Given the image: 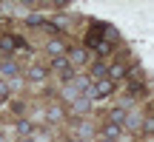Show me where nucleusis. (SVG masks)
I'll use <instances>...</instances> for the list:
<instances>
[{
    "instance_id": "f257e3e1",
    "label": "nucleus",
    "mask_w": 154,
    "mask_h": 142,
    "mask_svg": "<svg viewBox=\"0 0 154 142\" xmlns=\"http://www.w3.org/2000/svg\"><path fill=\"white\" fill-rule=\"evenodd\" d=\"M111 91H114V82H111V80H97L91 88H88L86 97H88V99H91V97H109Z\"/></svg>"
},
{
    "instance_id": "f03ea898",
    "label": "nucleus",
    "mask_w": 154,
    "mask_h": 142,
    "mask_svg": "<svg viewBox=\"0 0 154 142\" xmlns=\"http://www.w3.org/2000/svg\"><path fill=\"white\" fill-rule=\"evenodd\" d=\"M51 68H54V71H60V74L66 77L69 82L74 80V74H72V63H69V57H54V60H51Z\"/></svg>"
},
{
    "instance_id": "7ed1b4c3",
    "label": "nucleus",
    "mask_w": 154,
    "mask_h": 142,
    "mask_svg": "<svg viewBox=\"0 0 154 142\" xmlns=\"http://www.w3.org/2000/svg\"><path fill=\"white\" fill-rule=\"evenodd\" d=\"M0 49L11 54L14 49H26V43H23V40H17V37H11V34H3V37H0Z\"/></svg>"
},
{
    "instance_id": "20e7f679",
    "label": "nucleus",
    "mask_w": 154,
    "mask_h": 142,
    "mask_svg": "<svg viewBox=\"0 0 154 142\" xmlns=\"http://www.w3.org/2000/svg\"><path fill=\"white\" fill-rule=\"evenodd\" d=\"M88 57H86V49H69V63L72 66H83Z\"/></svg>"
},
{
    "instance_id": "39448f33",
    "label": "nucleus",
    "mask_w": 154,
    "mask_h": 142,
    "mask_svg": "<svg viewBox=\"0 0 154 142\" xmlns=\"http://www.w3.org/2000/svg\"><path fill=\"white\" fill-rule=\"evenodd\" d=\"M49 54L51 57H63V54H69V49H66V43H60V40H49Z\"/></svg>"
},
{
    "instance_id": "423d86ee",
    "label": "nucleus",
    "mask_w": 154,
    "mask_h": 142,
    "mask_svg": "<svg viewBox=\"0 0 154 142\" xmlns=\"http://www.w3.org/2000/svg\"><path fill=\"white\" fill-rule=\"evenodd\" d=\"M120 131H123L120 125H114V122H106V125H103V139H114V142H117Z\"/></svg>"
},
{
    "instance_id": "0eeeda50",
    "label": "nucleus",
    "mask_w": 154,
    "mask_h": 142,
    "mask_svg": "<svg viewBox=\"0 0 154 142\" xmlns=\"http://www.w3.org/2000/svg\"><path fill=\"white\" fill-rule=\"evenodd\" d=\"M17 134H20L23 139H26V137H34V125L29 120H20V122H17Z\"/></svg>"
},
{
    "instance_id": "6e6552de",
    "label": "nucleus",
    "mask_w": 154,
    "mask_h": 142,
    "mask_svg": "<svg viewBox=\"0 0 154 142\" xmlns=\"http://www.w3.org/2000/svg\"><path fill=\"white\" fill-rule=\"evenodd\" d=\"M72 108L77 111V114H86V111L91 108V102H88V97H77L74 102H72Z\"/></svg>"
},
{
    "instance_id": "1a4fd4ad",
    "label": "nucleus",
    "mask_w": 154,
    "mask_h": 142,
    "mask_svg": "<svg viewBox=\"0 0 154 142\" xmlns=\"http://www.w3.org/2000/svg\"><path fill=\"white\" fill-rule=\"evenodd\" d=\"M29 80H34V82L46 80V68L43 66H32V68H29Z\"/></svg>"
},
{
    "instance_id": "9d476101",
    "label": "nucleus",
    "mask_w": 154,
    "mask_h": 142,
    "mask_svg": "<svg viewBox=\"0 0 154 142\" xmlns=\"http://www.w3.org/2000/svg\"><path fill=\"white\" fill-rule=\"evenodd\" d=\"M109 77H111V82H114V80H120V77H126V68L117 63V66H111V68H109Z\"/></svg>"
},
{
    "instance_id": "9b49d317",
    "label": "nucleus",
    "mask_w": 154,
    "mask_h": 142,
    "mask_svg": "<svg viewBox=\"0 0 154 142\" xmlns=\"http://www.w3.org/2000/svg\"><path fill=\"white\" fill-rule=\"evenodd\" d=\"M109 122H114V125L126 122V111H123V108H114V111H111V120H109Z\"/></svg>"
},
{
    "instance_id": "f8f14e48",
    "label": "nucleus",
    "mask_w": 154,
    "mask_h": 142,
    "mask_svg": "<svg viewBox=\"0 0 154 142\" xmlns=\"http://www.w3.org/2000/svg\"><path fill=\"white\" fill-rule=\"evenodd\" d=\"M91 74H94V77H100V80H103V77L109 74V68H106V63H94V66H91Z\"/></svg>"
},
{
    "instance_id": "ddd939ff",
    "label": "nucleus",
    "mask_w": 154,
    "mask_h": 142,
    "mask_svg": "<svg viewBox=\"0 0 154 142\" xmlns=\"http://www.w3.org/2000/svg\"><path fill=\"white\" fill-rule=\"evenodd\" d=\"M0 71H3L6 77H9V74L14 77V74H17V66H14V63H11V60H6V63H0Z\"/></svg>"
},
{
    "instance_id": "4468645a",
    "label": "nucleus",
    "mask_w": 154,
    "mask_h": 142,
    "mask_svg": "<svg viewBox=\"0 0 154 142\" xmlns=\"http://www.w3.org/2000/svg\"><path fill=\"white\" fill-rule=\"evenodd\" d=\"M26 23H29V26H46L43 14H37V11H34V14H29V17H26Z\"/></svg>"
},
{
    "instance_id": "2eb2a0df",
    "label": "nucleus",
    "mask_w": 154,
    "mask_h": 142,
    "mask_svg": "<svg viewBox=\"0 0 154 142\" xmlns=\"http://www.w3.org/2000/svg\"><path fill=\"white\" fill-rule=\"evenodd\" d=\"M126 122H128V128H140L143 117H140V114H128V117H126Z\"/></svg>"
},
{
    "instance_id": "dca6fc26",
    "label": "nucleus",
    "mask_w": 154,
    "mask_h": 142,
    "mask_svg": "<svg viewBox=\"0 0 154 142\" xmlns=\"http://www.w3.org/2000/svg\"><path fill=\"white\" fill-rule=\"evenodd\" d=\"M94 51H97V54H111V43H109V40H103Z\"/></svg>"
},
{
    "instance_id": "f3484780",
    "label": "nucleus",
    "mask_w": 154,
    "mask_h": 142,
    "mask_svg": "<svg viewBox=\"0 0 154 142\" xmlns=\"http://www.w3.org/2000/svg\"><path fill=\"white\" fill-rule=\"evenodd\" d=\"M77 131H80V137H83V139H88V137H91V128H88L86 122H80V128H77Z\"/></svg>"
},
{
    "instance_id": "a211bd4d",
    "label": "nucleus",
    "mask_w": 154,
    "mask_h": 142,
    "mask_svg": "<svg viewBox=\"0 0 154 142\" xmlns=\"http://www.w3.org/2000/svg\"><path fill=\"white\" fill-rule=\"evenodd\" d=\"M60 117H63V111L57 108V105H51L49 108V120H60Z\"/></svg>"
},
{
    "instance_id": "6ab92c4d",
    "label": "nucleus",
    "mask_w": 154,
    "mask_h": 142,
    "mask_svg": "<svg viewBox=\"0 0 154 142\" xmlns=\"http://www.w3.org/2000/svg\"><path fill=\"white\" fill-rule=\"evenodd\" d=\"M6 97H9V85H6V82H0V105L6 102Z\"/></svg>"
},
{
    "instance_id": "aec40b11",
    "label": "nucleus",
    "mask_w": 154,
    "mask_h": 142,
    "mask_svg": "<svg viewBox=\"0 0 154 142\" xmlns=\"http://www.w3.org/2000/svg\"><path fill=\"white\" fill-rule=\"evenodd\" d=\"M143 128H146V134H154V117H151V120H146Z\"/></svg>"
},
{
    "instance_id": "412c9836",
    "label": "nucleus",
    "mask_w": 154,
    "mask_h": 142,
    "mask_svg": "<svg viewBox=\"0 0 154 142\" xmlns=\"http://www.w3.org/2000/svg\"><path fill=\"white\" fill-rule=\"evenodd\" d=\"M20 142H37V139H34V137H26V139H20Z\"/></svg>"
},
{
    "instance_id": "4be33fe9",
    "label": "nucleus",
    "mask_w": 154,
    "mask_h": 142,
    "mask_svg": "<svg viewBox=\"0 0 154 142\" xmlns=\"http://www.w3.org/2000/svg\"><path fill=\"white\" fill-rule=\"evenodd\" d=\"M100 142H114V139H100Z\"/></svg>"
}]
</instances>
